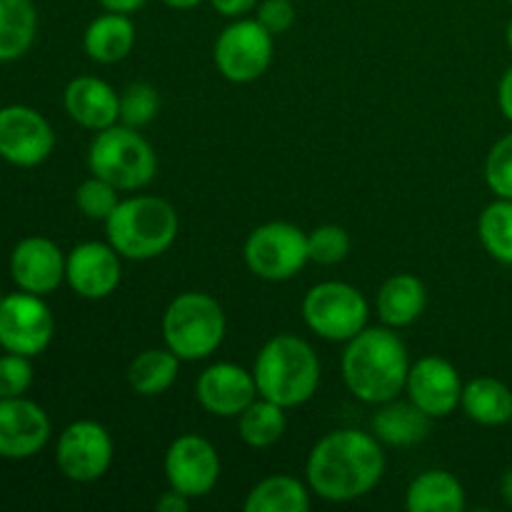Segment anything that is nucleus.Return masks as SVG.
Listing matches in <instances>:
<instances>
[{
    "label": "nucleus",
    "mask_w": 512,
    "mask_h": 512,
    "mask_svg": "<svg viewBox=\"0 0 512 512\" xmlns=\"http://www.w3.org/2000/svg\"><path fill=\"white\" fill-rule=\"evenodd\" d=\"M410 373L408 348L395 328H363L343 353V380L368 405L388 403L405 390Z\"/></svg>",
    "instance_id": "nucleus-2"
},
{
    "label": "nucleus",
    "mask_w": 512,
    "mask_h": 512,
    "mask_svg": "<svg viewBox=\"0 0 512 512\" xmlns=\"http://www.w3.org/2000/svg\"><path fill=\"white\" fill-rule=\"evenodd\" d=\"M510 3H512V0H510Z\"/></svg>",
    "instance_id": "nucleus-44"
},
{
    "label": "nucleus",
    "mask_w": 512,
    "mask_h": 512,
    "mask_svg": "<svg viewBox=\"0 0 512 512\" xmlns=\"http://www.w3.org/2000/svg\"><path fill=\"white\" fill-rule=\"evenodd\" d=\"M165 478L178 493L193 498L213 493L220 478V455L203 435H180L165 453Z\"/></svg>",
    "instance_id": "nucleus-13"
},
{
    "label": "nucleus",
    "mask_w": 512,
    "mask_h": 512,
    "mask_svg": "<svg viewBox=\"0 0 512 512\" xmlns=\"http://www.w3.org/2000/svg\"><path fill=\"white\" fill-rule=\"evenodd\" d=\"M50 440V418L28 398H0V458L28 460Z\"/></svg>",
    "instance_id": "nucleus-16"
},
{
    "label": "nucleus",
    "mask_w": 512,
    "mask_h": 512,
    "mask_svg": "<svg viewBox=\"0 0 512 512\" xmlns=\"http://www.w3.org/2000/svg\"><path fill=\"white\" fill-rule=\"evenodd\" d=\"M210 3H213V8L218 10L220 15L235 20V18H245L250 10L258 8L260 0H210Z\"/></svg>",
    "instance_id": "nucleus-36"
},
{
    "label": "nucleus",
    "mask_w": 512,
    "mask_h": 512,
    "mask_svg": "<svg viewBox=\"0 0 512 512\" xmlns=\"http://www.w3.org/2000/svg\"><path fill=\"white\" fill-rule=\"evenodd\" d=\"M485 180L498 198L512 200V133L493 145L485 160Z\"/></svg>",
    "instance_id": "nucleus-33"
},
{
    "label": "nucleus",
    "mask_w": 512,
    "mask_h": 512,
    "mask_svg": "<svg viewBox=\"0 0 512 512\" xmlns=\"http://www.w3.org/2000/svg\"><path fill=\"white\" fill-rule=\"evenodd\" d=\"M500 493H503L505 503L512 505V468L503 475V480H500Z\"/></svg>",
    "instance_id": "nucleus-40"
},
{
    "label": "nucleus",
    "mask_w": 512,
    "mask_h": 512,
    "mask_svg": "<svg viewBox=\"0 0 512 512\" xmlns=\"http://www.w3.org/2000/svg\"><path fill=\"white\" fill-rule=\"evenodd\" d=\"M135 45V25L130 15L125 13H110L105 10L90 25L85 28L83 48L90 60L103 65L120 63L130 55Z\"/></svg>",
    "instance_id": "nucleus-22"
},
{
    "label": "nucleus",
    "mask_w": 512,
    "mask_h": 512,
    "mask_svg": "<svg viewBox=\"0 0 512 512\" xmlns=\"http://www.w3.org/2000/svg\"><path fill=\"white\" fill-rule=\"evenodd\" d=\"M260 398L288 408L308 403L320 385V360L298 335H275L260 348L253 365Z\"/></svg>",
    "instance_id": "nucleus-3"
},
{
    "label": "nucleus",
    "mask_w": 512,
    "mask_h": 512,
    "mask_svg": "<svg viewBox=\"0 0 512 512\" xmlns=\"http://www.w3.org/2000/svg\"><path fill=\"white\" fill-rule=\"evenodd\" d=\"M310 260L318 265H338L350 253V235L340 225H320L308 233Z\"/></svg>",
    "instance_id": "nucleus-32"
},
{
    "label": "nucleus",
    "mask_w": 512,
    "mask_h": 512,
    "mask_svg": "<svg viewBox=\"0 0 512 512\" xmlns=\"http://www.w3.org/2000/svg\"><path fill=\"white\" fill-rule=\"evenodd\" d=\"M255 18L273 35H283L295 25L298 10H295L293 0H260Z\"/></svg>",
    "instance_id": "nucleus-35"
},
{
    "label": "nucleus",
    "mask_w": 512,
    "mask_h": 512,
    "mask_svg": "<svg viewBox=\"0 0 512 512\" xmlns=\"http://www.w3.org/2000/svg\"><path fill=\"white\" fill-rule=\"evenodd\" d=\"M180 358L170 348L143 350L128 368V385L143 398L163 395L178 380Z\"/></svg>",
    "instance_id": "nucleus-26"
},
{
    "label": "nucleus",
    "mask_w": 512,
    "mask_h": 512,
    "mask_svg": "<svg viewBox=\"0 0 512 512\" xmlns=\"http://www.w3.org/2000/svg\"><path fill=\"white\" fill-rule=\"evenodd\" d=\"M3 298H5V295H3V293H0V303H3Z\"/></svg>",
    "instance_id": "nucleus-43"
},
{
    "label": "nucleus",
    "mask_w": 512,
    "mask_h": 512,
    "mask_svg": "<svg viewBox=\"0 0 512 512\" xmlns=\"http://www.w3.org/2000/svg\"><path fill=\"white\" fill-rule=\"evenodd\" d=\"M155 508L160 512H188L190 508V498L188 495L178 493V490L170 488L168 493H163L158 498V503H155Z\"/></svg>",
    "instance_id": "nucleus-37"
},
{
    "label": "nucleus",
    "mask_w": 512,
    "mask_h": 512,
    "mask_svg": "<svg viewBox=\"0 0 512 512\" xmlns=\"http://www.w3.org/2000/svg\"><path fill=\"white\" fill-rule=\"evenodd\" d=\"M463 380H460L458 368L450 360L428 355L420 358L418 363L410 365L408 383V400H413L425 415L430 418H448L455 413L463 400Z\"/></svg>",
    "instance_id": "nucleus-14"
},
{
    "label": "nucleus",
    "mask_w": 512,
    "mask_h": 512,
    "mask_svg": "<svg viewBox=\"0 0 512 512\" xmlns=\"http://www.w3.org/2000/svg\"><path fill=\"white\" fill-rule=\"evenodd\" d=\"M368 300L350 283L325 280L313 285L303 298V320L318 338L348 343L368 328Z\"/></svg>",
    "instance_id": "nucleus-7"
},
{
    "label": "nucleus",
    "mask_w": 512,
    "mask_h": 512,
    "mask_svg": "<svg viewBox=\"0 0 512 512\" xmlns=\"http://www.w3.org/2000/svg\"><path fill=\"white\" fill-rule=\"evenodd\" d=\"M430 415H425L413 400H388L380 403L370 420V433L383 445L393 448H410L428 438L430 433Z\"/></svg>",
    "instance_id": "nucleus-20"
},
{
    "label": "nucleus",
    "mask_w": 512,
    "mask_h": 512,
    "mask_svg": "<svg viewBox=\"0 0 512 512\" xmlns=\"http://www.w3.org/2000/svg\"><path fill=\"white\" fill-rule=\"evenodd\" d=\"M243 508L245 512H308L310 490L293 475H270L250 490Z\"/></svg>",
    "instance_id": "nucleus-27"
},
{
    "label": "nucleus",
    "mask_w": 512,
    "mask_h": 512,
    "mask_svg": "<svg viewBox=\"0 0 512 512\" xmlns=\"http://www.w3.org/2000/svg\"><path fill=\"white\" fill-rule=\"evenodd\" d=\"M168 8H175V10H190V8H198L203 0H163Z\"/></svg>",
    "instance_id": "nucleus-41"
},
{
    "label": "nucleus",
    "mask_w": 512,
    "mask_h": 512,
    "mask_svg": "<svg viewBox=\"0 0 512 512\" xmlns=\"http://www.w3.org/2000/svg\"><path fill=\"white\" fill-rule=\"evenodd\" d=\"M38 35V10L33 0H0V63L23 58Z\"/></svg>",
    "instance_id": "nucleus-24"
},
{
    "label": "nucleus",
    "mask_w": 512,
    "mask_h": 512,
    "mask_svg": "<svg viewBox=\"0 0 512 512\" xmlns=\"http://www.w3.org/2000/svg\"><path fill=\"white\" fill-rule=\"evenodd\" d=\"M115 445L108 430L95 420H78L60 433L55 463L73 483H93L108 473Z\"/></svg>",
    "instance_id": "nucleus-11"
},
{
    "label": "nucleus",
    "mask_w": 512,
    "mask_h": 512,
    "mask_svg": "<svg viewBox=\"0 0 512 512\" xmlns=\"http://www.w3.org/2000/svg\"><path fill=\"white\" fill-rule=\"evenodd\" d=\"M118 203L120 190L115 185H110L108 180L98 178V175H90L75 190V205L90 220H103L105 223L110 218V213L118 208Z\"/></svg>",
    "instance_id": "nucleus-31"
},
{
    "label": "nucleus",
    "mask_w": 512,
    "mask_h": 512,
    "mask_svg": "<svg viewBox=\"0 0 512 512\" xmlns=\"http://www.w3.org/2000/svg\"><path fill=\"white\" fill-rule=\"evenodd\" d=\"M55 320L40 295L10 293L0 303V348L35 358L53 343Z\"/></svg>",
    "instance_id": "nucleus-10"
},
{
    "label": "nucleus",
    "mask_w": 512,
    "mask_h": 512,
    "mask_svg": "<svg viewBox=\"0 0 512 512\" xmlns=\"http://www.w3.org/2000/svg\"><path fill=\"white\" fill-rule=\"evenodd\" d=\"M63 103L75 123L95 133L120 120V95L115 93L113 85L95 75H80L70 80Z\"/></svg>",
    "instance_id": "nucleus-19"
},
{
    "label": "nucleus",
    "mask_w": 512,
    "mask_h": 512,
    "mask_svg": "<svg viewBox=\"0 0 512 512\" xmlns=\"http://www.w3.org/2000/svg\"><path fill=\"white\" fill-rule=\"evenodd\" d=\"M225 313L208 293H183L168 305L163 315L165 348L180 360H205L223 345Z\"/></svg>",
    "instance_id": "nucleus-6"
},
{
    "label": "nucleus",
    "mask_w": 512,
    "mask_h": 512,
    "mask_svg": "<svg viewBox=\"0 0 512 512\" xmlns=\"http://www.w3.org/2000/svg\"><path fill=\"white\" fill-rule=\"evenodd\" d=\"M160 110V95L150 83H130L120 95V123L128 128H145Z\"/></svg>",
    "instance_id": "nucleus-30"
},
{
    "label": "nucleus",
    "mask_w": 512,
    "mask_h": 512,
    "mask_svg": "<svg viewBox=\"0 0 512 512\" xmlns=\"http://www.w3.org/2000/svg\"><path fill=\"white\" fill-rule=\"evenodd\" d=\"M508 45H510V50H512V20H510V25H508Z\"/></svg>",
    "instance_id": "nucleus-42"
},
{
    "label": "nucleus",
    "mask_w": 512,
    "mask_h": 512,
    "mask_svg": "<svg viewBox=\"0 0 512 512\" xmlns=\"http://www.w3.org/2000/svg\"><path fill=\"white\" fill-rule=\"evenodd\" d=\"M65 255L50 238H23L10 255V275L25 293L45 298L65 280Z\"/></svg>",
    "instance_id": "nucleus-18"
},
{
    "label": "nucleus",
    "mask_w": 512,
    "mask_h": 512,
    "mask_svg": "<svg viewBox=\"0 0 512 512\" xmlns=\"http://www.w3.org/2000/svg\"><path fill=\"white\" fill-rule=\"evenodd\" d=\"M55 148L53 125L28 105L0 108V158L18 168L45 163Z\"/></svg>",
    "instance_id": "nucleus-12"
},
{
    "label": "nucleus",
    "mask_w": 512,
    "mask_h": 512,
    "mask_svg": "<svg viewBox=\"0 0 512 512\" xmlns=\"http://www.w3.org/2000/svg\"><path fill=\"white\" fill-rule=\"evenodd\" d=\"M275 35L258 18H235L215 40L213 58L225 80L238 85L263 78L273 63Z\"/></svg>",
    "instance_id": "nucleus-9"
},
{
    "label": "nucleus",
    "mask_w": 512,
    "mask_h": 512,
    "mask_svg": "<svg viewBox=\"0 0 512 512\" xmlns=\"http://www.w3.org/2000/svg\"><path fill=\"white\" fill-rule=\"evenodd\" d=\"M33 385V365L28 355H0V398H20Z\"/></svg>",
    "instance_id": "nucleus-34"
},
{
    "label": "nucleus",
    "mask_w": 512,
    "mask_h": 512,
    "mask_svg": "<svg viewBox=\"0 0 512 512\" xmlns=\"http://www.w3.org/2000/svg\"><path fill=\"white\" fill-rule=\"evenodd\" d=\"M123 278L120 253L110 243H80L65 260V280L70 288L88 300H103L118 290Z\"/></svg>",
    "instance_id": "nucleus-15"
},
{
    "label": "nucleus",
    "mask_w": 512,
    "mask_h": 512,
    "mask_svg": "<svg viewBox=\"0 0 512 512\" xmlns=\"http://www.w3.org/2000/svg\"><path fill=\"white\" fill-rule=\"evenodd\" d=\"M285 428H288L285 408L268 398H255L238 415V435L250 448H270L283 438Z\"/></svg>",
    "instance_id": "nucleus-28"
},
{
    "label": "nucleus",
    "mask_w": 512,
    "mask_h": 512,
    "mask_svg": "<svg viewBox=\"0 0 512 512\" xmlns=\"http://www.w3.org/2000/svg\"><path fill=\"white\" fill-rule=\"evenodd\" d=\"M405 508L410 512H463V483L448 470H425L408 485Z\"/></svg>",
    "instance_id": "nucleus-23"
},
{
    "label": "nucleus",
    "mask_w": 512,
    "mask_h": 512,
    "mask_svg": "<svg viewBox=\"0 0 512 512\" xmlns=\"http://www.w3.org/2000/svg\"><path fill=\"white\" fill-rule=\"evenodd\" d=\"M245 265L258 278L283 283L295 278L310 263L308 233L293 223H265L248 235L243 248Z\"/></svg>",
    "instance_id": "nucleus-8"
},
{
    "label": "nucleus",
    "mask_w": 512,
    "mask_h": 512,
    "mask_svg": "<svg viewBox=\"0 0 512 512\" xmlns=\"http://www.w3.org/2000/svg\"><path fill=\"white\" fill-rule=\"evenodd\" d=\"M98 3L103 5L105 10H110V13L130 15V13H135V10L143 8V5L148 3V0H98Z\"/></svg>",
    "instance_id": "nucleus-39"
},
{
    "label": "nucleus",
    "mask_w": 512,
    "mask_h": 512,
    "mask_svg": "<svg viewBox=\"0 0 512 512\" xmlns=\"http://www.w3.org/2000/svg\"><path fill=\"white\" fill-rule=\"evenodd\" d=\"M88 168L90 175L108 180L120 193H133L153 183L158 158L138 130L115 123L95 133L88 148Z\"/></svg>",
    "instance_id": "nucleus-5"
},
{
    "label": "nucleus",
    "mask_w": 512,
    "mask_h": 512,
    "mask_svg": "<svg viewBox=\"0 0 512 512\" xmlns=\"http://www.w3.org/2000/svg\"><path fill=\"white\" fill-rule=\"evenodd\" d=\"M385 473L380 440L363 430H333L310 450L305 475L318 498L328 503H350L368 495Z\"/></svg>",
    "instance_id": "nucleus-1"
},
{
    "label": "nucleus",
    "mask_w": 512,
    "mask_h": 512,
    "mask_svg": "<svg viewBox=\"0 0 512 512\" xmlns=\"http://www.w3.org/2000/svg\"><path fill=\"white\" fill-rule=\"evenodd\" d=\"M378 315L388 328H408L423 315L428 305V290L423 280L410 273H395L380 285L378 290Z\"/></svg>",
    "instance_id": "nucleus-21"
},
{
    "label": "nucleus",
    "mask_w": 512,
    "mask_h": 512,
    "mask_svg": "<svg viewBox=\"0 0 512 512\" xmlns=\"http://www.w3.org/2000/svg\"><path fill=\"white\" fill-rule=\"evenodd\" d=\"M498 103H500V110H503L505 118L512 123V68H508V73H505L503 80H500Z\"/></svg>",
    "instance_id": "nucleus-38"
},
{
    "label": "nucleus",
    "mask_w": 512,
    "mask_h": 512,
    "mask_svg": "<svg viewBox=\"0 0 512 512\" xmlns=\"http://www.w3.org/2000/svg\"><path fill=\"white\" fill-rule=\"evenodd\" d=\"M483 248L500 263L512 265V200L498 198L483 210L478 220Z\"/></svg>",
    "instance_id": "nucleus-29"
},
{
    "label": "nucleus",
    "mask_w": 512,
    "mask_h": 512,
    "mask_svg": "<svg viewBox=\"0 0 512 512\" xmlns=\"http://www.w3.org/2000/svg\"><path fill=\"white\" fill-rule=\"evenodd\" d=\"M195 395L215 418H238L260 393L250 370L235 363H215L200 373Z\"/></svg>",
    "instance_id": "nucleus-17"
},
{
    "label": "nucleus",
    "mask_w": 512,
    "mask_h": 512,
    "mask_svg": "<svg viewBox=\"0 0 512 512\" xmlns=\"http://www.w3.org/2000/svg\"><path fill=\"white\" fill-rule=\"evenodd\" d=\"M178 210L155 195H135L120 200L105 220L108 243L128 260H153L178 238Z\"/></svg>",
    "instance_id": "nucleus-4"
},
{
    "label": "nucleus",
    "mask_w": 512,
    "mask_h": 512,
    "mask_svg": "<svg viewBox=\"0 0 512 512\" xmlns=\"http://www.w3.org/2000/svg\"><path fill=\"white\" fill-rule=\"evenodd\" d=\"M460 408L475 423L495 428V425H505L512 420V393L500 380L475 378L463 388Z\"/></svg>",
    "instance_id": "nucleus-25"
}]
</instances>
